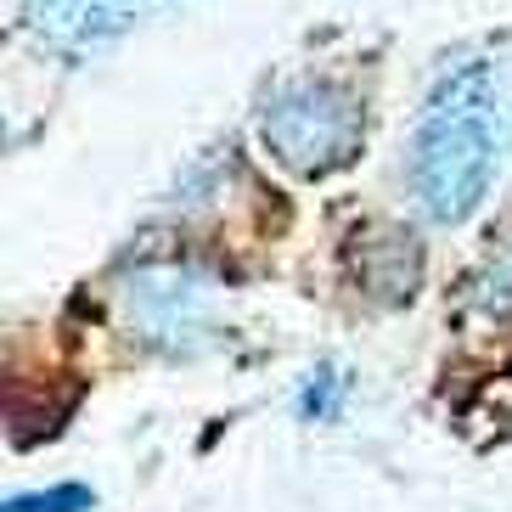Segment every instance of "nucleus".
<instances>
[{
    "label": "nucleus",
    "mask_w": 512,
    "mask_h": 512,
    "mask_svg": "<svg viewBox=\"0 0 512 512\" xmlns=\"http://www.w3.org/2000/svg\"><path fill=\"white\" fill-rule=\"evenodd\" d=\"M501 164L496 136V85L484 62H456L434 79L422 102V119L411 130L406 186L417 209L439 226H462L484 203Z\"/></svg>",
    "instance_id": "nucleus-1"
},
{
    "label": "nucleus",
    "mask_w": 512,
    "mask_h": 512,
    "mask_svg": "<svg viewBox=\"0 0 512 512\" xmlns=\"http://www.w3.org/2000/svg\"><path fill=\"white\" fill-rule=\"evenodd\" d=\"M361 102L321 74L282 79L259 107V141L293 175H327L361 152Z\"/></svg>",
    "instance_id": "nucleus-2"
},
{
    "label": "nucleus",
    "mask_w": 512,
    "mask_h": 512,
    "mask_svg": "<svg viewBox=\"0 0 512 512\" xmlns=\"http://www.w3.org/2000/svg\"><path fill=\"white\" fill-rule=\"evenodd\" d=\"M124 321L141 344L164 355H197L214 338V287L181 265H147L124 282Z\"/></svg>",
    "instance_id": "nucleus-3"
},
{
    "label": "nucleus",
    "mask_w": 512,
    "mask_h": 512,
    "mask_svg": "<svg viewBox=\"0 0 512 512\" xmlns=\"http://www.w3.org/2000/svg\"><path fill=\"white\" fill-rule=\"evenodd\" d=\"M130 12H136V0H23L17 17L46 51L79 57V51H96L130 29Z\"/></svg>",
    "instance_id": "nucleus-4"
},
{
    "label": "nucleus",
    "mask_w": 512,
    "mask_h": 512,
    "mask_svg": "<svg viewBox=\"0 0 512 512\" xmlns=\"http://www.w3.org/2000/svg\"><path fill=\"white\" fill-rule=\"evenodd\" d=\"M467 299H473V310H484V316H512V237L501 242L496 254L484 259V271L467 282Z\"/></svg>",
    "instance_id": "nucleus-5"
},
{
    "label": "nucleus",
    "mask_w": 512,
    "mask_h": 512,
    "mask_svg": "<svg viewBox=\"0 0 512 512\" xmlns=\"http://www.w3.org/2000/svg\"><path fill=\"white\" fill-rule=\"evenodd\" d=\"M338 406H344V372H332V366H316V372L299 383V394H293V411H299L304 422L338 417Z\"/></svg>",
    "instance_id": "nucleus-6"
},
{
    "label": "nucleus",
    "mask_w": 512,
    "mask_h": 512,
    "mask_svg": "<svg viewBox=\"0 0 512 512\" xmlns=\"http://www.w3.org/2000/svg\"><path fill=\"white\" fill-rule=\"evenodd\" d=\"M96 490L91 484H51V490H29V496H6L0 512H91Z\"/></svg>",
    "instance_id": "nucleus-7"
}]
</instances>
